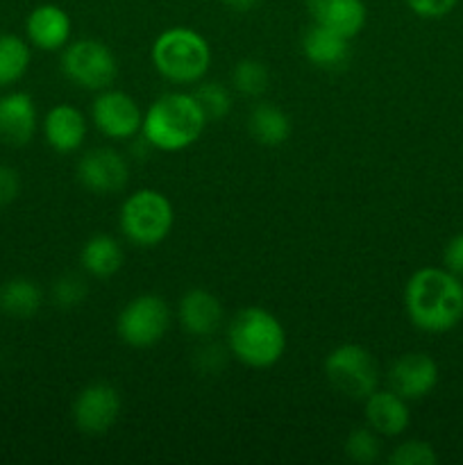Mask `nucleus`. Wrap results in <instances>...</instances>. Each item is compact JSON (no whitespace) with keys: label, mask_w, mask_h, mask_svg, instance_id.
<instances>
[{"label":"nucleus","mask_w":463,"mask_h":465,"mask_svg":"<svg viewBox=\"0 0 463 465\" xmlns=\"http://www.w3.org/2000/svg\"><path fill=\"white\" fill-rule=\"evenodd\" d=\"M404 309L413 327L427 334H445L463 321L461 277L448 268H420L404 289Z\"/></svg>","instance_id":"nucleus-1"},{"label":"nucleus","mask_w":463,"mask_h":465,"mask_svg":"<svg viewBox=\"0 0 463 465\" xmlns=\"http://www.w3.org/2000/svg\"><path fill=\"white\" fill-rule=\"evenodd\" d=\"M207 123V116L193 94L171 91L159 95L143 114L141 134L150 148L162 153H180L191 148L202 136Z\"/></svg>","instance_id":"nucleus-2"},{"label":"nucleus","mask_w":463,"mask_h":465,"mask_svg":"<svg viewBox=\"0 0 463 465\" xmlns=\"http://www.w3.org/2000/svg\"><path fill=\"white\" fill-rule=\"evenodd\" d=\"M227 348L243 366L272 368L286 352V330L268 309L245 307L227 325Z\"/></svg>","instance_id":"nucleus-3"},{"label":"nucleus","mask_w":463,"mask_h":465,"mask_svg":"<svg viewBox=\"0 0 463 465\" xmlns=\"http://www.w3.org/2000/svg\"><path fill=\"white\" fill-rule=\"evenodd\" d=\"M154 71L175 84H198L212 66V48L193 27H168L150 48Z\"/></svg>","instance_id":"nucleus-4"},{"label":"nucleus","mask_w":463,"mask_h":465,"mask_svg":"<svg viewBox=\"0 0 463 465\" xmlns=\"http://www.w3.org/2000/svg\"><path fill=\"white\" fill-rule=\"evenodd\" d=\"M175 212L162 191L141 189L123 203L118 225L125 239L139 248H154L171 234Z\"/></svg>","instance_id":"nucleus-5"},{"label":"nucleus","mask_w":463,"mask_h":465,"mask_svg":"<svg viewBox=\"0 0 463 465\" xmlns=\"http://www.w3.org/2000/svg\"><path fill=\"white\" fill-rule=\"evenodd\" d=\"M325 375L336 393L350 400H366L379 384V363L363 345L345 343L327 354Z\"/></svg>","instance_id":"nucleus-6"},{"label":"nucleus","mask_w":463,"mask_h":465,"mask_svg":"<svg viewBox=\"0 0 463 465\" xmlns=\"http://www.w3.org/2000/svg\"><path fill=\"white\" fill-rule=\"evenodd\" d=\"M62 73L84 91H104L118 75L112 48L98 39H80L64 45Z\"/></svg>","instance_id":"nucleus-7"},{"label":"nucleus","mask_w":463,"mask_h":465,"mask_svg":"<svg viewBox=\"0 0 463 465\" xmlns=\"http://www.w3.org/2000/svg\"><path fill=\"white\" fill-rule=\"evenodd\" d=\"M171 327V309L162 295L143 293L132 298L116 318V334L125 345L145 350L157 345Z\"/></svg>","instance_id":"nucleus-8"},{"label":"nucleus","mask_w":463,"mask_h":465,"mask_svg":"<svg viewBox=\"0 0 463 465\" xmlns=\"http://www.w3.org/2000/svg\"><path fill=\"white\" fill-rule=\"evenodd\" d=\"M123 400L116 386L95 381L84 386L73 402V422L86 436H103L116 425Z\"/></svg>","instance_id":"nucleus-9"},{"label":"nucleus","mask_w":463,"mask_h":465,"mask_svg":"<svg viewBox=\"0 0 463 465\" xmlns=\"http://www.w3.org/2000/svg\"><path fill=\"white\" fill-rule=\"evenodd\" d=\"M91 118L100 134L113 141L134 139L143 127V112L130 94L118 89L100 91L91 107Z\"/></svg>","instance_id":"nucleus-10"},{"label":"nucleus","mask_w":463,"mask_h":465,"mask_svg":"<svg viewBox=\"0 0 463 465\" xmlns=\"http://www.w3.org/2000/svg\"><path fill=\"white\" fill-rule=\"evenodd\" d=\"M77 182L95 195H113L125 189L130 168L125 157L112 148H91L77 162Z\"/></svg>","instance_id":"nucleus-11"},{"label":"nucleus","mask_w":463,"mask_h":465,"mask_svg":"<svg viewBox=\"0 0 463 465\" xmlns=\"http://www.w3.org/2000/svg\"><path fill=\"white\" fill-rule=\"evenodd\" d=\"M438 384V366L425 352H407L393 361L389 371V386L404 400H422Z\"/></svg>","instance_id":"nucleus-12"},{"label":"nucleus","mask_w":463,"mask_h":465,"mask_svg":"<svg viewBox=\"0 0 463 465\" xmlns=\"http://www.w3.org/2000/svg\"><path fill=\"white\" fill-rule=\"evenodd\" d=\"M182 330L193 339H209L221 330L225 321L222 302L213 293L204 289H191L182 295L180 309H177Z\"/></svg>","instance_id":"nucleus-13"},{"label":"nucleus","mask_w":463,"mask_h":465,"mask_svg":"<svg viewBox=\"0 0 463 465\" xmlns=\"http://www.w3.org/2000/svg\"><path fill=\"white\" fill-rule=\"evenodd\" d=\"M36 132L34 100L25 91H9L0 95V141L21 148Z\"/></svg>","instance_id":"nucleus-14"},{"label":"nucleus","mask_w":463,"mask_h":465,"mask_svg":"<svg viewBox=\"0 0 463 465\" xmlns=\"http://www.w3.org/2000/svg\"><path fill=\"white\" fill-rule=\"evenodd\" d=\"M71 16L59 5H39L25 18L27 39H30L32 45H36L39 50H45V53L62 50L68 44V39H71Z\"/></svg>","instance_id":"nucleus-15"},{"label":"nucleus","mask_w":463,"mask_h":465,"mask_svg":"<svg viewBox=\"0 0 463 465\" xmlns=\"http://www.w3.org/2000/svg\"><path fill=\"white\" fill-rule=\"evenodd\" d=\"M313 23L354 39L366 27L368 9L363 0H307Z\"/></svg>","instance_id":"nucleus-16"},{"label":"nucleus","mask_w":463,"mask_h":465,"mask_svg":"<svg viewBox=\"0 0 463 465\" xmlns=\"http://www.w3.org/2000/svg\"><path fill=\"white\" fill-rule=\"evenodd\" d=\"M44 136L59 154H71L84 145L86 118L73 104H54L44 118Z\"/></svg>","instance_id":"nucleus-17"},{"label":"nucleus","mask_w":463,"mask_h":465,"mask_svg":"<svg viewBox=\"0 0 463 465\" xmlns=\"http://www.w3.org/2000/svg\"><path fill=\"white\" fill-rule=\"evenodd\" d=\"M366 420L379 436H399L411 422V411L402 395L395 391H375L366 400Z\"/></svg>","instance_id":"nucleus-18"},{"label":"nucleus","mask_w":463,"mask_h":465,"mask_svg":"<svg viewBox=\"0 0 463 465\" xmlns=\"http://www.w3.org/2000/svg\"><path fill=\"white\" fill-rule=\"evenodd\" d=\"M302 53L313 66L339 71L350 59V39L318 23H311V27L302 36Z\"/></svg>","instance_id":"nucleus-19"},{"label":"nucleus","mask_w":463,"mask_h":465,"mask_svg":"<svg viewBox=\"0 0 463 465\" xmlns=\"http://www.w3.org/2000/svg\"><path fill=\"white\" fill-rule=\"evenodd\" d=\"M125 262L121 243L109 234H95L82 245L80 250V266L98 280H109L116 275Z\"/></svg>","instance_id":"nucleus-20"},{"label":"nucleus","mask_w":463,"mask_h":465,"mask_svg":"<svg viewBox=\"0 0 463 465\" xmlns=\"http://www.w3.org/2000/svg\"><path fill=\"white\" fill-rule=\"evenodd\" d=\"M248 130L259 145L277 148L291 136V118L284 109L272 103H257L250 112Z\"/></svg>","instance_id":"nucleus-21"},{"label":"nucleus","mask_w":463,"mask_h":465,"mask_svg":"<svg viewBox=\"0 0 463 465\" xmlns=\"http://www.w3.org/2000/svg\"><path fill=\"white\" fill-rule=\"evenodd\" d=\"M44 304V291L34 280L12 277L0 286V312L12 318H32Z\"/></svg>","instance_id":"nucleus-22"},{"label":"nucleus","mask_w":463,"mask_h":465,"mask_svg":"<svg viewBox=\"0 0 463 465\" xmlns=\"http://www.w3.org/2000/svg\"><path fill=\"white\" fill-rule=\"evenodd\" d=\"M30 45L16 35H0V89L21 80L30 66Z\"/></svg>","instance_id":"nucleus-23"},{"label":"nucleus","mask_w":463,"mask_h":465,"mask_svg":"<svg viewBox=\"0 0 463 465\" xmlns=\"http://www.w3.org/2000/svg\"><path fill=\"white\" fill-rule=\"evenodd\" d=\"M232 86L248 98H261L271 86V71L259 59H241L232 71Z\"/></svg>","instance_id":"nucleus-24"},{"label":"nucleus","mask_w":463,"mask_h":465,"mask_svg":"<svg viewBox=\"0 0 463 465\" xmlns=\"http://www.w3.org/2000/svg\"><path fill=\"white\" fill-rule=\"evenodd\" d=\"M381 454V440L379 434L370 427H357L345 439V457L352 463L370 465L379 459Z\"/></svg>","instance_id":"nucleus-25"},{"label":"nucleus","mask_w":463,"mask_h":465,"mask_svg":"<svg viewBox=\"0 0 463 465\" xmlns=\"http://www.w3.org/2000/svg\"><path fill=\"white\" fill-rule=\"evenodd\" d=\"M195 100L204 112L207 121H222L232 112V94L221 82H202L200 80L195 89Z\"/></svg>","instance_id":"nucleus-26"},{"label":"nucleus","mask_w":463,"mask_h":465,"mask_svg":"<svg viewBox=\"0 0 463 465\" xmlns=\"http://www.w3.org/2000/svg\"><path fill=\"white\" fill-rule=\"evenodd\" d=\"M89 295V286H86L84 277L75 275V272H66L59 277L53 284V302L59 309H75L84 302Z\"/></svg>","instance_id":"nucleus-27"},{"label":"nucleus","mask_w":463,"mask_h":465,"mask_svg":"<svg viewBox=\"0 0 463 465\" xmlns=\"http://www.w3.org/2000/svg\"><path fill=\"white\" fill-rule=\"evenodd\" d=\"M438 454L427 440H404L389 454L390 465H434Z\"/></svg>","instance_id":"nucleus-28"},{"label":"nucleus","mask_w":463,"mask_h":465,"mask_svg":"<svg viewBox=\"0 0 463 465\" xmlns=\"http://www.w3.org/2000/svg\"><path fill=\"white\" fill-rule=\"evenodd\" d=\"M227 352L218 343H207L193 354V366L198 368L202 375H218L225 368Z\"/></svg>","instance_id":"nucleus-29"},{"label":"nucleus","mask_w":463,"mask_h":465,"mask_svg":"<svg viewBox=\"0 0 463 465\" xmlns=\"http://www.w3.org/2000/svg\"><path fill=\"white\" fill-rule=\"evenodd\" d=\"M404 3L420 18H443L457 7L458 0H404Z\"/></svg>","instance_id":"nucleus-30"},{"label":"nucleus","mask_w":463,"mask_h":465,"mask_svg":"<svg viewBox=\"0 0 463 465\" xmlns=\"http://www.w3.org/2000/svg\"><path fill=\"white\" fill-rule=\"evenodd\" d=\"M21 193V175L16 168L0 163V207L14 203Z\"/></svg>","instance_id":"nucleus-31"},{"label":"nucleus","mask_w":463,"mask_h":465,"mask_svg":"<svg viewBox=\"0 0 463 465\" xmlns=\"http://www.w3.org/2000/svg\"><path fill=\"white\" fill-rule=\"evenodd\" d=\"M443 268L463 280V234L452 236L443 250Z\"/></svg>","instance_id":"nucleus-32"},{"label":"nucleus","mask_w":463,"mask_h":465,"mask_svg":"<svg viewBox=\"0 0 463 465\" xmlns=\"http://www.w3.org/2000/svg\"><path fill=\"white\" fill-rule=\"evenodd\" d=\"M221 3L236 5V7H243V5H250V3H252V0H221Z\"/></svg>","instance_id":"nucleus-33"}]
</instances>
